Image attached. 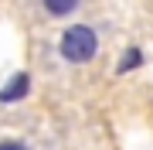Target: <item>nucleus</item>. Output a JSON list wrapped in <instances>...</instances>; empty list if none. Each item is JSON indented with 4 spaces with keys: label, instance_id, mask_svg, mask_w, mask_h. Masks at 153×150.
Returning a JSON list of instances; mask_svg holds the SVG:
<instances>
[{
    "label": "nucleus",
    "instance_id": "obj_4",
    "mask_svg": "<svg viewBox=\"0 0 153 150\" xmlns=\"http://www.w3.org/2000/svg\"><path fill=\"white\" fill-rule=\"evenodd\" d=\"M136 65H143V51L140 48H129V51H126V61L119 65V72H129V68H136Z\"/></svg>",
    "mask_w": 153,
    "mask_h": 150
},
{
    "label": "nucleus",
    "instance_id": "obj_3",
    "mask_svg": "<svg viewBox=\"0 0 153 150\" xmlns=\"http://www.w3.org/2000/svg\"><path fill=\"white\" fill-rule=\"evenodd\" d=\"M78 4H82V0H41V7H44L51 17H68Z\"/></svg>",
    "mask_w": 153,
    "mask_h": 150
},
{
    "label": "nucleus",
    "instance_id": "obj_2",
    "mask_svg": "<svg viewBox=\"0 0 153 150\" xmlns=\"http://www.w3.org/2000/svg\"><path fill=\"white\" fill-rule=\"evenodd\" d=\"M27 72H17L10 82H7V89H0V102H14V99H21V96H27Z\"/></svg>",
    "mask_w": 153,
    "mask_h": 150
},
{
    "label": "nucleus",
    "instance_id": "obj_5",
    "mask_svg": "<svg viewBox=\"0 0 153 150\" xmlns=\"http://www.w3.org/2000/svg\"><path fill=\"white\" fill-rule=\"evenodd\" d=\"M0 150H27V147L17 143V140H4V143H0Z\"/></svg>",
    "mask_w": 153,
    "mask_h": 150
},
{
    "label": "nucleus",
    "instance_id": "obj_1",
    "mask_svg": "<svg viewBox=\"0 0 153 150\" xmlns=\"http://www.w3.org/2000/svg\"><path fill=\"white\" fill-rule=\"evenodd\" d=\"M61 58L71 61V65H82V61L95 58L99 51V38L92 28H85V24H78V28H68L65 34H61Z\"/></svg>",
    "mask_w": 153,
    "mask_h": 150
}]
</instances>
